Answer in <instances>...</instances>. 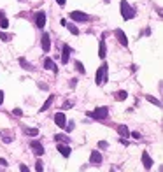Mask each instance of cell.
I'll return each mask as SVG.
<instances>
[{
  "label": "cell",
  "instance_id": "obj_19",
  "mask_svg": "<svg viewBox=\"0 0 163 172\" xmlns=\"http://www.w3.org/2000/svg\"><path fill=\"white\" fill-rule=\"evenodd\" d=\"M126 97H128V93H126V91H123V90L116 93V100H119V102H121V100H126Z\"/></svg>",
  "mask_w": 163,
  "mask_h": 172
},
{
  "label": "cell",
  "instance_id": "obj_18",
  "mask_svg": "<svg viewBox=\"0 0 163 172\" xmlns=\"http://www.w3.org/2000/svg\"><path fill=\"white\" fill-rule=\"evenodd\" d=\"M54 141H56V142H63V144L70 142V139H68V137H65L63 134H58V135H54Z\"/></svg>",
  "mask_w": 163,
  "mask_h": 172
},
{
  "label": "cell",
  "instance_id": "obj_36",
  "mask_svg": "<svg viewBox=\"0 0 163 172\" xmlns=\"http://www.w3.org/2000/svg\"><path fill=\"white\" fill-rule=\"evenodd\" d=\"M39 88H42V90H47V84H42V83H39Z\"/></svg>",
  "mask_w": 163,
  "mask_h": 172
},
{
  "label": "cell",
  "instance_id": "obj_30",
  "mask_svg": "<svg viewBox=\"0 0 163 172\" xmlns=\"http://www.w3.org/2000/svg\"><path fill=\"white\" fill-rule=\"evenodd\" d=\"M12 113H14V114H16V116H23V111H21V109H14V111H12Z\"/></svg>",
  "mask_w": 163,
  "mask_h": 172
},
{
  "label": "cell",
  "instance_id": "obj_24",
  "mask_svg": "<svg viewBox=\"0 0 163 172\" xmlns=\"http://www.w3.org/2000/svg\"><path fill=\"white\" fill-rule=\"evenodd\" d=\"M63 128H65V130H67V132H72V130H74V121H70V123H68V121H67V123H65V127H63Z\"/></svg>",
  "mask_w": 163,
  "mask_h": 172
},
{
  "label": "cell",
  "instance_id": "obj_20",
  "mask_svg": "<svg viewBox=\"0 0 163 172\" xmlns=\"http://www.w3.org/2000/svg\"><path fill=\"white\" fill-rule=\"evenodd\" d=\"M25 134L26 135H32V137H37L39 135V130L37 128H25Z\"/></svg>",
  "mask_w": 163,
  "mask_h": 172
},
{
  "label": "cell",
  "instance_id": "obj_23",
  "mask_svg": "<svg viewBox=\"0 0 163 172\" xmlns=\"http://www.w3.org/2000/svg\"><path fill=\"white\" fill-rule=\"evenodd\" d=\"M67 28L70 30V33H74V35H79V30H77V26H74V25H67Z\"/></svg>",
  "mask_w": 163,
  "mask_h": 172
},
{
  "label": "cell",
  "instance_id": "obj_35",
  "mask_svg": "<svg viewBox=\"0 0 163 172\" xmlns=\"http://www.w3.org/2000/svg\"><path fill=\"white\" fill-rule=\"evenodd\" d=\"M98 146H100V148H107V146H109V144H107V142H105V141H102V142H98Z\"/></svg>",
  "mask_w": 163,
  "mask_h": 172
},
{
  "label": "cell",
  "instance_id": "obj_22",
  "mask_svg": "<svg viewBox=\"0 0 163 172\" xmlns=\"http://www.w3.org/2000/svg\"><path fill=\"white\" fill-rule=\"evenodd\" d=\"M146 98H147V102H151V104H155V105H158V107L162 105V104H160V100H158V98H155V97H151V95H146Z\"/></svg>",
  "mask_w": 163,
  "mask_h": 172
},
{
  "label": "cell",
  "instance_id": "obj_14",
  "mask_svg": "<svg viewBox=\"0 0 163 172\" xmlns=\"http://www.w3.org/2000/svg\"><path fill=\"white\" fill-rule=\"evenodd\" d=\"M44 69H47V70H54V72H58V69H56V65H54V62H53L51 58H46V60H44Z\"/></svg>",
  "mask_w": 163,
  "mask_h": 172
},
{
  "label": "cell",
  "instance_id": "obj_37",
  "mask_svg": "<svg viewBox=\"0 0 163 172\" xmlns=\"http://www.w3.org/2000/svg\"><path fill=\"white\" fill-rule=\"evenodd\" d=\"M0 165H2V167H5V165H7V162H5L4 158H0Z\"/></svg>",
  "mask_w": 163,
  "mask_h": 172
},
{
  "label": "cell",
  "instance_id": "obj_13",
  "mask_svg": "<svg viewBox=\"0 0 163 172\" xmlns=\"http://www.w3.org/2000/svg\"><path fill=\"white\" fill-rule=\"evenodd\" d=\"M70 53H72L70 46L65 44V46H63V55H61V63H68V56H70Z\"/></svg>",
  "mask_w": 163,
  "mask_h": 172
},
{
  "label": "cell",
  "instance_id": "obj_8",
  "mask_svg": "<svg viewBox=\"0 0 163 172\" xmlns=\"http://www.w3.org/2000/svg\"><path fill=\"white\" fill-rule=\"evenodd\" d=\"M54 123H56L60 128H63V127H65V123H67L65 114H63V113H56V114H54Z\"/></svg>",
  "mask_w": 163,
  "mask_h": 172
},
{
  "label": "cell",
  "instance_id": "obj_21",
  "mask_svg": "<svg viewBox=\"0 0 163 172\" xmlns=\"http://www.w3.org/2000/svg\"><path fill=\"white\" fill-rule=\"evenodd\" d=\"M19 63H21V67H23V69H26V70H32V65H30V63H28L25 58H19Z\"/></svg>",
  "mask_w": 163,
  "mask_h": 172
},
{
  "label": "cell",
  "instance_id": "obj_40",
  "mask_svg": "<svg viewBox=\"0 0 163 172\" xmlns=\"http://www.w3.org/2000/svg\"><path fill=\"white\" fill-rule=\"evenodd\" d=\"M105 2H109V0H105Z\"/></svg>",
  "mask_w": 163,
  "mask_h": 172
},
{
  "label": "cell",
  "instance_id": "obj_12",
  "mask_svg": "<svg viewBox=\"0 0 163 172\" xmlns=\"http://www.w3.org/2000/svg\"><path fill=\"white\" fill-rule=\"evenodd\" d=\"M90 162H91L93 165H98V164L102 162V155H100V151H91V155H90Z\"/></svg>",
  "mask_w": 163,
  "mask_h": 172
},
{
  "label": "cell",
  "instance_id": "obj_1",
  "mask_svg": "<svg viewBox=\"0 0 163 172\" xmlns=\"http://www.w3.org/2000/svg\"><path fill=\"white\" fill-rule=\"evenodd\" d=\"M107 81H109V65H107V63H102V65L98 67L97 74H95V83H97L98 86H104Z\"/></svg>",
  "mask_w": 163,
  "mask_h": 172
},
{
  "label": "cell",
  "instance_id": "obj_26",
  "mask_svg": "<svg viewBox=\"0 0 163 172\" xmlns=\"http://www.w3.org/2000/svg\"><path fill=\"white\" fill-rule=\"evenodd\" d=\"M0 26H2V28H7V26H9V21H7L4 16H2V19H0Z\"/></svg>",
  "mask_w": 163,
  "mask_h": 172
},
{
  "label": "cell",
  "instance_id": "obj_7",
  "mask_svg": "<svg viewBox=\"0 0 163 172\" xmlns=\"http://www.w3.org/2000/svg\"><path fill=\"white\" fill-rule=\"evenodd\" d=\"M142 164H144V169H146V171H149V169L153 167V158L149 156L147 151H142Z\"/></svg>",
  "mask_w": 163,
  "mask_h": 172
},
{
  "label": "cell",
  "instance_id": "obj_16",
  "mask_svg": "<svg viewBox=\"0 0 163 172\" xmlns=\"http://www.w3.org/2000/svg\"><path fill=\"white\" fill-rule=\"evenodd\" d=\"M105 55H107V47H105V40L102 39V40H100V49H98V56H100V58L104 60V58H105Z\"/></svg>",
  "mask_w": 163,
  "mask_h": 172
},
{
  "label": "cell",
  "instance_id": "obj_3",
  "mask_svg": "<svg viewBox=\"0 0 163 172\" xmlns=\"http://www.w3.org/2000/svg\"><path fill=\"white\" fill-rule=\"evenodd\" d=\"M88 116L93 118V120H105L109 116V107H97L95 111L88 113Z\"/></svg>",
  "mask_w": 163,
  "mask_h": 172
},
{
  "label": "cell",
  "instance_id": "obj_32",
  "mask_svg": "<svg viewBox=\"0 0 163 172\" xmlns=\"http://www.w3.org/2000/svg\"><path fill=\"white\" fill-rule=\"evenodd\" d=\"M4 142H5V144H11V142H12V137H4Z\"/></svg>",
  "mask_w": 163,
  "mask_h": 172
},
{
  "label": "cell",
  "instance_id": "obj_5",
  "mask_svg": "<svg viewBox=\"0 0 163 172\" xmlns=\"http://www.w3.org/2000/svg\"><path fill=\"white\" fill-rule=\"evenodd\" d=\"M30 148L33 149V153L39 156V155H44V146H42V142L40 141H32L30 142Z\"/></svg>",
  "mask_w": 163,
  "mask_h": 172
},
{
  "label": "cell",
  "instance_id": "obj_11",
  "mask_svg": "<svg viewBox=\"0 0 163 172\" xmlns=\"http://www.w3.org/2000/svg\"><path fill=\"white\" fill-rule=\"evenodd\" d=\"M116 37H118V40L123 44V46H128V39H126V33L121 30V28H118L116 30Z\"/></svg>",
  "mask_w": 163,
  "mask_h": 172
},
{
  "label": "cell",
  "instance_id": "obj_29",
  "mask_svg": "<svg viewBox=\"0 0 163 172\" xmlns=\"http://www.w3.org/2000/svg\"><path fill=\"white\" fill-rule=\"evenodd\" d=\"M130 135H132L133 139H140V134H139V132H130Z\"/></svg>",
  "mask_w": 163,
  "mask_h": 172
},
{
  "label": "cell",
  "instance_id": "obj_38",
  "mask_svg": "<svg viewBox=\"0 0 163 172\" xmlns=\"http://www.w3.org/2000/svg\"><path fill=\"white\" fill-rule=\"evenodd\" d=\"M2 102H4V91L0 90V105H2Z\"/></svg>",
  "mask_w": 163,
  "mask_h": 172
},
{
  "label": "cell",
  "instance_id": "obj_31",
  "mask_svg": "<svg viewBox=\"0 0 163 172\" xmlns=\"http://www.w3.org/2000/svg\"><path fill=\"white\" fill-rule=\"evenodd\" d=\"M76 84H77V79H70V88H76Z\"/></svg>",
  "mask_w": 163,
  "mask_h": 172
},
{
  "label": "cell",
  "instance_id": "obj_28",
  "mask_svg": "<svg viewBox=\"0 0 163 172\" xmlns=\"http://www.w3.org/2000/svg\"><path fill=\"white\" fill-rule=\"evenodd\" d=\"M0 39H2L4 42H7V40H11V37H9V35H5V33H2V32H0Z\"/></svg>",
  "mask_w": 163,
  "mask_h": 172
},
{
  "label": "cell",
  "instance_id": "obj_17",
  "mask_svg": "<svg viewBox=\"0 0 163 172\" xmlns=\"http://www.w3.org/2000/svg\"><path fill=\"white\" fill-rule=\"evenodd\" d=\"M53 102H54V95H49V97H47V100L42 104V109H40V113H42V111H47V109L51 107V104H53Z\"/></svg>",
  "mask_w": 163,
  "mask_h": 172
},
{
  "label": "cell",
  "instance_id": "obj_27",
  "mask_svg": "<svg viewBox=\"0 0 163 172\" xmlns=\"http://www.w3.org/2000/svg\"><path fill=\"white\" fill-rule=\"evenodd\" d=\"M35 171H44V164H42V162H40V160H39V162H37V164H35Z\"/></svg>",
  "mask_w": 163,
  "mask_h": 172
},
{
  "label": "cell",
  "instance_id": "obj_6",
  "mask_svg": "<svg viewBox=\"0 0 163 172\" xmlns=\"http://www.w3.org/2000/svg\"><path fill=\"white\" fill-rule=\"evenodd\" d=\"M70 19H74V21H86L88 19V14H84L81 11H72L70 12Z\"/></svg>",
  "mask_w": 163,
  "mask_h": 172
},
{
  "label": "cell",
  "instance_id": "obj_34",
  "mask_svg": "<svg viewBox=\"0 0 163 172\" xmlns=\"http://www.w3.org/2000/svg\"><path fill=\"white\" fill-rule=\"evenodd\" d=\"M68 107H72V102H65L63 104V109H68Z\"/></svg>",
  "mask_w": 163,
  "mask_h": 172
},
{
  "label": "cell",
  "instance_id": "obj_2",
  "mask_svg": "<svg viewBox=\"0 0 163 172\" xmlns=\"http://www.w3.org/2000/svg\"><path fill=\"white\" fill-rule=\"evenodd\" d=\"M119 9H121V16H123L125 19L135 18V11H133V7H132L126 0H121V2H119Z\"/></svg>",
  "mask_w": 163,
  "mask_h": 172
},
{
  "label": "cell",
  "instance_id": "obj_4",
  "mask_svg": "<svg viewBox=\"0 0 163 172\" xmlns=\"http://www.w3.org/2000/svg\"><path fill=\"white\" fill-rule=\"evenodd\" d=\"M35 26L37 28H44L46 26V12L44 11H39L35 14Z\"/></svg>",
  "mask_w": 163,
  "mask_h": 172
},
{
  "label": "cell",
  "instance_id": "obj_10",
  "mask_svg": "<svg viewBox=\"0 0 163 172\" xmlns=\"http://www.w3.org/2000/svg\"><path fill=\"white\" fill-rule=\"evenodd\" d=\"M40 44H42L44 53H47L49 47H51V42H49V35H47V33H42V37H40Z\"/></svg>",
  "mask_w": 163,
  "mask_h": 172
},
{
  "label": "cell",
  "instance_id": "obj_39",
  "mask_svg": "<svg viewBox=\"0 0 163 172\" xmlns=\"http://www.w3.org/2000/svg\"><path fill=\"white\" fill-rule=\"evenodd\" d=\"M56 2H58L60 5H65V0H56Z\"/></svg>",
  "mask_w": 163,
  "mask_h": 172
},
{
  "label": "cell",
  "instance_id": "obj_25",
  "mask_svg": "<svg viewBox=\"0 0 163 172\" xmlns=\"http://www.w3.org/2000/svg\"><path fill=\"white\" fill-rule=\"evenodd\" d=\"M76 69H77V70H79V72H81V74H84V72H86V70H84V67H83V63H81V62H76Z\"/></svg>",
  "mask_w": 163,
  "mask_h": 172
},
{
  "label": "cell",
  "instance_id": "obj_15",
  "mask_svg": "<svg viewBox=\"0 0 163 172\" xmlns=\"http://www.w3.org/2000/svg\"><path fill=\"white\" fill-rule=\"evenodd\" d=\"M118 134H119L121 137H130V130H128L126 125H119V127H118Z\"/></svg>",
  "mask_w": 163,
  "mask_h": 172
},
{
  "label": "cell",
  "instance_id": "obj_9",
  "mask_svg": "<svg viewBox=\"0 0 163 172\" xmlns=\"http://www.w3.org/2000/svg\"><path fill=\"white\" fill-rule=\"evenodd\" d=\"M56 149L60 151V155H61V156H65V158H67V156H70V148H68L67 144L58 142V144H56Z\"/></svg>",
  "mask_w": 163,
  "mask_h": 172
},
{
  "label": "cell",
  "instance_id": "obj_33",
  "mask_svg": "<svg viewBox=\"0 0 163 172\" xmlns=\"http://www.w3.org/2000/svg\"><path fill=\"white\" fill-rule=\"evenodd\" d=\"M19 171H21V172H26V171H28V167H26V165H23V164H21V165H19Z\"/></svg>",
  "mask_w": 163,
  "mask_h": 172
}]
</instances>
